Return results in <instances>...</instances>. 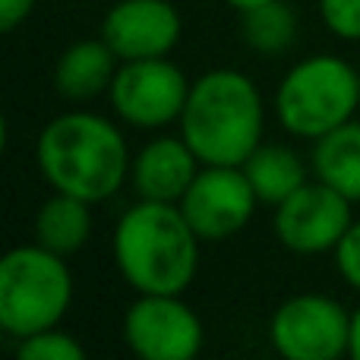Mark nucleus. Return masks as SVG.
Wrapping results in <instances>:
<instances>
[{"mask_svg": "<svg viewBox=\"0 0 360 360\" xmlns=\"http://www.w3.org/2000/svg\"><path fill=\"white\" fill-rule=\"evenodd\" d=\"M335 253V266L342 272V278L348 281L354 291H360V221H354L348 228V234L338 240V247L332 250Z\"/></svg>", "mask_w": 360, "mask_h": 360, "instance_id": "aec40b11", "label": "nucleus"}, {"mask_svg": "<svg viewBox=\"0 0 360 360\" xmlns=\"http://www.w3.org/2000/svg\"><path fill=\"white\" fill-rule=\"evenodd\" d=\"M35 162L57 193L92 205L111 199L133 168L124 133L92 111H70L44 124L35 143Z\"/></svg>", "mask_w": 360, "mask_h": 360, "instance_id": "f257e3e1", "label": "nucleus"}, {"mask_svg": "<svg viewBox=\"0 0 360 360\" xmlns=\"http://www.w3.org/2000/svg\"><path fill=\"white\" fill-rule=\"evenodd\" d=\"M354 360H360V310L351 313V351H348Z\"/></svg>", "mask_w": 360, "mask_h": 360, "instance_id": "4be33fe9", "label": "nucleus"}, {"mask_svg": "<svg viewBox=\"0 0 360 360\" xmlns=\"http://www.w3.org/2000/svg\"><path fill=\"white\" fill-rule=\"evenodd\" d=\"M124 342L143 360H193L202 348V319L180 294H139L124 316Z\"/></svg>", "mask_w": 360, "mask_h": 360, "instance_id": "1a4fd4ad", "label": "nucleus"}, {"mask_svg": "<svg viewBox=\"0 0 360 360\" xmlns=\"http://www.w3.org/2000/svg\"><path fill=\"white\" fill-rule=\"evenodd\" d=\"M35 0H0V32H13L19 22L29 19Z\"/></svg>", "mask_w": 360, "mask_h": 360, "instance_id": "412c9836", "label": "nucleus"}, {"mask_svg": "<svg viewBox=\"0 0 360 360\" xmlns=\"http://www.w3.org/2000/svg\"><path fill=\"white\" fill-rule=\"evenodd\" d=\"M16 354L22 360H86V348L70 332H60L54 326V329L22 338Z\"/></svg>", "mask_w": 360, "mask_h": 360, "instance_id": "a211bd4d", "label": "nucleus"}, {"mask_svg": "<svg viewBox=\"0 0 360 360\" xmlns=\"http://www.w3.org/2000/svg\"><path fill=\"white\" fill-rule=\"evenodd\" d=\"M120 57L111 51L105 38H86L76 41L57 57L54 67V89L67 101H92L108 92L117 73Z\"/></svg>", "mask_w": 360, "mask_h": 360, "instance_id": "ddd939ff", "label": "nucleus"}, {"mask_svg": "<svg viewBox=\"0 0 360 360\" xmlns=\"http://www.w3.org/2000/svg\"><path fill=\"white\" fill-rule=\"evenodd\" d=\"M313 171L316 180L335 186L348 199H360V124L335 127L332 133L316 139L313 146Z\"/></svg>", "mask_w": 360, "mask_h": 360, "instance_id": "2eb2a0df", "label": "nucleus"}, {"mask_svg": "<svg viewBox=\"0 0 360 360\" xmlns=\"http://www.w3.org/2000/svg\"><path fill=\"white\" fill-rule=\"evenodd\" d=\"M92 237V202L70 193H57L44 199L35 215V240L51 253L73 256Z\"/></svg>", "mask_w": 360, "mask_h": 360, "instance_id": "4468645a", "label": "nucleus"}, {"mask_svg": "<svg viewBox=\"0 0 360 360\" xmlns=\"http://www.w3.org/2000/svg\"><path fill=\"white\" fill-rule=\"evenodd\" d=\"M224 4H231L234 10H253V6H259V4H266V0H224Z\"/></svg>", "mask_w": 360, "mask_h": 360, "instance_id": "5701e85b", "label": "nucleus"}, {"mask_svg": "<svg viewBox=\"0 0 360 360\" xmlns=\"http://www.w3.org/2000/svg\"><path fill=\"white\" fill-rule=\"evenodd\" d=\"M240 32L247 48H253L256 54H285L297 38V16L285 0H266L240 13Z\"/></svg>", "mask_w": 360, "mask_h": 360, "instance_id": "f3484780", "label": "nucleus"}, {"mask_svg": "<svg viewBox=\"0 0 360 360\" xmlns=\"http://www.w3.org/2000/svg\"><path fill=\"white\" fill-rule=\"evenodd\" d=\"M319 13L329 32L345 41H360V0H319Z\"/></svg>", "mask_w": 360, "mask_h": 360, "instance_id": "6ab92c4d", "label": "nucleus"}, {"mask_svg": "<svg viewBox=\"0 0 360 360\" xmlns=\"http://www.w3.org/2000/svg\"><path fill=\"white\" fill-rule=\"evenodd\" d=\"M360 108V73L348 60L332 54H313L294 63L278 82L275 111L288 133L313 139L354 120Z\"/></svg>", "mask_w": 360, "mask_h": 360, "instance_id": "39448f33", "label": "nucleus"}, {"mask_svg": "<svg viewBox=\"0 0 360 360\" xmlns=\"http://www.w3.org/2000/svg\"><path fill=\"white\" fill-rule=\"evenodd\" d=\"M202 162L190 149L184 136H158L139 149L133 158L130 180L139 199H155V202H180L190 184L196 180Z\"/></svg>", "mask_w": 360, "mask_h": 360, "instance_id": "f8f14e48", "label": "nucleus"}, {"mask_svg": "<svg viewBox=\"0 0 360 360\" xmlns=\"http://www.w3.org/2000/svg\"><path fill=\"white\" fill-rule=\"evenodd\" d=\"M256 202L259 196L240 165H202L177 205L199 240L218 243L247 228Z\"/></svg>", "mask_w": 360, "mask_h": 360, "instance_id": "6e6552de", "label": "nucleus"}, {"mask_svg": "<svg viewBox=\"0 0 360 360\" xmlns=\"http://www.w3.org/2000/svg\"><path fill=\"white\" fill-rule=\"evenodd\" d=\"M345 193L335 186L304 184L294 196H288L281 205H275V234L291 253L316 256L338 247L348 228L354 224V212Z\"/></svg>", "mask_w": 360, "mask_h": 360, "instance_id": "9d476101", "label": "nucleus"}, {"mask_svg": "<svg viewBox=\"0 0 360 360\" xmlns=\"http://www.w3.org/2000/svg\"><path fill=\"white\" fill-rule=\"evenodd\" d=\"M199 237L177 202L139 199L114 228V262L139 294H184L199 269Z\"/></svg>", "mask_w": 360, "mask_h": 360, "instance_id": "f03ea898", "label": "nucleus"}, {"mask_svg": "<svg viewBox=\"0 0 360 360\" xmlns=\"http://www.w3.org/2000/svg\"><path fill=\"white\" fill-rule=\"evenodd\" d=\"M262 98L240 70H209L190 86L180 136L202 165H243L262 146Z\"/></svg>", "mask_w": 360, "mask_h": 360, "instance_id": "7ed1b4c3", "label": "nucleus"}, {"mask_svg": "<svg viewBox=\"0 0 360 360\" xmlns=\"http://www.w3.org/2000/svg\"><path fill=\"white\" fill-rule=\"evenodd\" d=\"M240 168L253 184L259 202L266 205H281L288 196H294L307 184L304 162L288 146H259Z\"/></svg>", "mask_w": 360, "mask_h": 360, "instance_id": "dca6fc26", "label": "nucleus"}, {"mask_svg": "<svg viewBox=\"0 0 360 360\" xmlns=\"http://www.w3.org/2000/svg\"><path fill=\"white\" fill-rule=\"evenodd\" d=\"M269 338L288 360H338L351 351V313L326 294H297L272 313Z\"/></svg>", "mask_w": 360, "mask_h": 360, "instance_id": "423d86ee", "label": "nucleus"}, {"mask_svg": "<svg viewBox=\"0 0 360 360\" xmlns=\"http://www.w3.org/2000/svg\"><path fill=\"white\" fill-rule=\"evenodd\" d=\"M101 38L120 60L168 57L180 41V13L171 0H117L101 22Z\"/></svg>", "mask_w": 360, "mask_h": 360, "instance_id": "9b49d317", "label": "nucleus"}, {"mask_svg": "<svg viewBox=\"0 0 360 360\" xmlns=\"http://www.w3.org/2000/svg\"><path fill=\"white\" fill-rule=\"evenodd\" d=\"M193 82L168 57L124 60L108 89L120 120L139 130H158L180 120Z\"/></svg>", "mask_w": 360, "mask_h": 360, "instance_id": "0eeeda50", "label": "nucleus"}, {"mask_svg": "<svg viewBox=\"0 0 360 360\" xmlns=\"http://www.w3.org/2000/svg\"><path fill=\"white\" fill-rule=\"evenodd\" d=\"M73 300V275L67 256L41 243L13 247L0 259V329L13 338H29L54 329Z\"/></svg>", "mask_w": 360, "mask_h": 360, "instance_id": "20e7f679", "label": "nucleus"}]
</instances>
